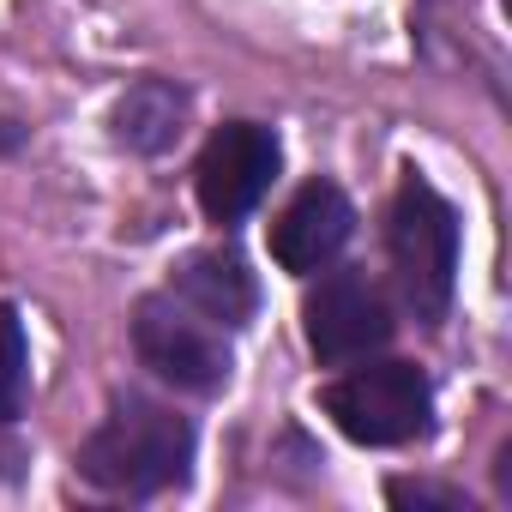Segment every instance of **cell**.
<instances>
[{
    "label": "cell",
    "mask_w": 512,
    "mask_h": 512,
    "mask_svg": "<svg viewBox=\"0 0 512 512\" xmlns=\"http://www.w3.org/2000/svg\"><path fill=\"white\" fill-rule=\"evenodd\" d=\"M187 464H193V422L139 392L115 398L109 416L79 446L85 482H97L109 494H163V488L187 482Z\"/></svg>",
    "instance_id": "6da1fadb"
},
{
    "label": "cell",
    "mask_w": 512,
    "mask_h": 512,
    "mask_svg": "<svg viewBox=\"0 0 512 512\" xmlns=\"http://www.w3.org/2000/svg\"><path fill=\"white\" fill-rule=\"evenodd\" d=\"M386 253L416 320H440L458 290V211L422 175H404L386 211Z\"/></svg>",
    "instance_id": "7a4b0ae2"
},
{
    "label": "cell",
    "mask_w": 512,
    "mask_h": 512,
    "mask_svg": "<svg viewBox=\"0 0 512 512\" xmlns=\"http://www.w3.org/2000/svg\"><path fill=\"white\" fill-rule=\"evenodd\" d=\"M326 416L356 446H404V440L428 434L434 392L416 362H368L326 386Z\"/></svg>",
    "instance_id": "3957f363"
},
{
    "label": "cell",
    "mask_w": 512,
    "mask_h": 512,
    "mask_svg": "<svg viewBox=\"0 0 512 512\" xmlns=\"http://www.w3.org/2000/svg\"><path fill=\"white\" fill-rule=\"evenodd\" d=\"M133 350L157 380H169L181 392H217L229 380L223 332L175 296H145L133 308Z\"/></svg>",
    "instance_id": "277c9868"
},
{
    "label": "cell",
    "mask_w": 512,
    "mask_h": 512,
    "mask_svg": "<svg viewBox=\"0 0 512 512\" xmlns=\"http://www.w3.org/2000/svg\"><path fill=\"white\" fill-rule=\"evenodd\" d=\"M278 163H284V145L272 127L260 121H223L199 163H193V193H199V211L211 223H241L253 205H260L278 181Z\"/></svg>",
    "instance_id": "5b68a950"
},
{
    "label": "cell",
    "mask_w": 512,
    "mask_h": 512,
    "mask_svg": "<svg viewBox=\"0 0 512 512\" xmlns=\"http://www.w3.org/2000/svg\"><path fill=\"white\" fill-rule=\"evenodd\" d=\"M302 320H308V350L326 368L368 362L392 338V308H386V296H380V284L368 272H326L314 284Z\"/></svg>",
    "instance_id": "8992f818"
},
{
    "label": "cell",
    "mask_w": 512,
    "mask_h": 512,
    "mask_svg": "<svg viewBox=\"0 0 512 512\" xmlns=\"http://www.w3.org/2000/svg\"><path fill=\"white\" fill-rule=\"evenodd\" d=\"M350 229H356V211H350L344 187L338 181H308L272 223V260L296 278H314L344 253Z\"/></svg>",
    "instance_id": "52a82bcc"
},
{
    "label": "cell",
    "mask_w": 512,
    "mask_h": 512,
    "mask_svg": "<svg viewBox=\"0 0 512 512\" xmlns=\"http://www.w3.org/2000/svg\"><path fill=\"white\" fill-rule=\"evenodd\" d=\"M175 302H187L211 326H247L253 308H260V284H253V272H247V260L235 247H205L193 260H181Z\"/></svg>",
    "instance_id": "ba28073f"
},
{
    "label": "cell",
    "mask_w": 512,
    "mask_h": 512,
    "mask_svg": "<svg viewBox=\"0 0 512 512\" xmlns=\"http://www.w3.org/2000/svg\"><path fill=\"white\" fill-rule=\"evenodd\" d=\"M109 127H115V139H121L127 151L157 157V151H169V145L181 139V127H187V91L169 85V79H139V85L115 103Z\"/></svg>",
    "instance_id": "9c48e42d"
},
{
    "label": "cell",
    "mask_w": 512,
    "mask_h": 512,
    "mask_svg": "<svg viewBox=\"0 0 512 512\" xmlns=\"http://www.w3.org/2000/svg\"><path fill=\"white\" fill-rule=\"evenodd\" d=\"M31 386V344H25V320L0 302V422H13Z\"/></svg>",
    "instance_id": "30bf717a"
},
{
    "label": "cell",
    "mask_w": 512,
    "mask_h": 512,
    "mask_svg": "<svg viewBox=\"0 0 512 512\" xmlns=\"http://www.w3.org/2000/svg\"><path fill=\"white\" fill-rule=\"evenodd\" d=\"M392 506H440V512H470V500L458 488H434V482H392L386 488Z\"/></svg>",
    "instance_id": "8fae6325"
}]
</instances>
